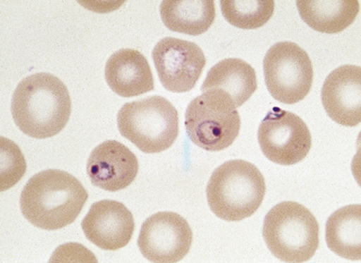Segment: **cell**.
I'll use <instances>...</instances> for the list:
<instances>
[{
	"instance_id": "obj_15",
	"label": "cell",
	"mask_w": 361,
	"mask_h": 263,
	"mask_svg": "<svg viewBox=\"0 0 361 263\" xmlns=\"http://www.w3.org/2000/svg\"><path fill=\"white\" fill-rule=\"evenodd\" d=\"M257 89L256 71L240 59H223L210 68L202 86V92L219 90L240 107Z\"/></svg>"
},
{
	"instance_id": "obj_4",
	"label": "cell",
	"mask_w": 361,
	"mask_h": 263,
	"mask_svg": "<svg viewBox=\"0 0 361 263\" xmlns=\"http://www.w3.org/2000/svg\"><path fill=\"white\" fill-rule=\"evenodd\" d=\"M262 233L272 255L285 262L309 261L319 245V226L315 216L295 202L273 207L264 219Z\"/></svg>"
},
{
	"instance_id": "obj_17",
	"label": "cell",
	"mask_w": 361,
	"mask_h": 263,
	"mask_svg": "<svg viewBox=\"0 0 361 263\" xmlns=\"http://www.w3.org/2000/svg\"><path fill=\"white\" fill-rule=\"evenodd\" d=\"M326 242L329 249L341 258L360 261V204L345 206L329 216L326 224Z\"/></svg>"
},
{
	"instance_id": "obj_10",
	"label": "cell",
	"mask_w": 361,
	"mask_h": 263,
	"mask_svg": "<svg viewBox=\"0 0 361 263\" xmlns=\"http://www.w3.org/2000/svg\"><path fill=\"white\" fill-rule=\"evenodd\" d=\"M152 58L160 82L169 92L175 93L192 90L207 62L196 43L171 37L157 43Z\"/></svg>"
},
{
	"instance_id": "obj_18",
	"label": "cell",
	"mask_w": 361,
	"mask_h": 263,
	"mask_svg": "<svg viewBox=\"0 0 361 263\" xmlns=\"http://www.w3.org/2000/svg\"><path fill=\"white\" fill-rule=\"evenodd\" d=\"M298 11L303 21L319 32L340 33L350 27L360 12L357 0L337 1H298Z\"/></svg>"
},
{
	"instance_id": "obj_6",
	"label": "cell",
	"mask_w": 361,
	"mask_h": 263,
	"mask_svg": "<svg viewBox=\"0 0 361 263\" xmlns=\"http://www.w3.org/2000/svg\"><path fill=\"white\" fill-rule=\"evenodd\" d=\"M241 121L233 100L222 90H208L191 100L185 127L191 142L207 152L228 148L240 134Z\"/></svg>"
},
{
	"instance_id": "obj_7",
	"label": "cell",
	"mask_w": 361,
	"mask_h": 263,
	"mask_svg": "<svg viewBox=\"0 0 361 263\" xmlns=\"http://www.w3.org/2000/svg\"><path fill=\"white\" fill-rule=\"evenodd\" d=\"M265 83L273 98L284 104H295L312 90L313 67L309 55L296 43H276L263 61Z\"/></svg>"
},
{
	"instance_id": "obj_14",
	"label": "cell",
	"mask_w": 361,
	"mask_h": 263,
	"mask_svg": "<svg viewBox=\"0 0 361 263\" xmlns=\"http://www.w3.org/2000/svg\"><path fill=\"white\" fill-rule=\"evenodd\" d=\"M106 83L118 96L131 98L154 90V77L145 56L130 49L113 53L105 67Z\"/></svg>"
},
{
	"instance_id": "obj_19",
	"label": "cell",
	"mask_w": 361,
	"mask_h": 263,
	"mask_svg": "<svg viewBox=\"0 0 361 263\" xmlns=\"http://www.w3.org/2000/svg\"><path fill=\"white\" fill-rule=\"evenodd\" d=\"M221 8L223 17L232 26L241 30H255L264 26L274 13L275 2L240 1V0H222Z\"/></svg>"
},
{
	"instance_id": "obj_20",
	"label": "cell",
	"mask_w": 361,
	"mask_h": 263,
	"mask_svg": "<svg viewBox=\"0 0 361 263\" xmlns=\"http://www.w3.org/2000/svg\"><path fill=\"white\" fill-rule=\"evenodd\" d=\"M1 192L18 183L26 172L27 164L17 144L1 137Z\"/></svg>"
},
{
	"instance_id": "obj_1",
	"label": "cell",
	"mask_w": 361,
	"mask_h": 263,
	"mask_svg": "<svg viewBox=\"0 0 361 263\" xmlns=\"http://www.w3.org/2000/svg\"><path fill=\"white\" fill-rule=\"evenodd\" d=\"M11 114L15 124L28 137L43 140L58 135L71 115L68 87L49 73L25 78L12 96Z\"/></svg>"
},
{
	"instance_id": "obj_5",
	"label": "cell",
	"mask_w": 361,
	"mask_h": 263,
	"mask_svg": "<svg viewBox=\"0 0 361 263\" xmlns=\"http://www.w3.org/2000/svg\"><path fill=\"white\" fill-rule=\"evenodd\" d=\"M119 133L144 153L154 154L173 145L178 135L177 109L160 96L128 102L118 114Z\"/></svg>"
},
{
	"instance_id": "obj_3",
	"label": "cell",
	"mask_w": 361,
	"mask_h": 263,
	"mask_svg": "<svg viewBox=\"0 0 361 263\" xmlns=\"http://www.w3.org/2000/svg\"><path fill=\"white\" fill-rule=\"evenodd\" d=\"M206 192L209 208L216 217L240 221L252 216L262 205L265 178L255 165L233 159L213 171Z\"/></svg>"
},
{
	"instance_id": "obj_16",
	"label": "cell",
	"mask_w": 361,
	"mask_h": 263,
	"mask_svg": "<svg viewBox=\"0 0 361 263\" xmlns=\"http://www.w3.org/2000/svg\"><path fill=\"white\" fill-rule=\"evenodd\" d=\"M160 17L169 30L202 35L214 23L215 3L212 0H165L160 5Z\"/></svg>"
},
{
	"instance_id": "obj_12",
	"label": "cell",
	"mask_w": 361,
	"mask_h": 263,
	"mask_svg": "<svg viewBox=\"0 0 361 263\" xmlns=\"http://www.w3.org/2000/svg\"><path fill=\"white\" fill-rule=\"evenodd\" d=\"M136 155L117 140H106L92 150L87 173L94 186L118 192L133 183L139 172Z\"/></svg>"
},
{
	"instance_id": "obj_2",
	"label": "cell",
	"mask_w": 361,
	"mask_h": 263,
	"mask_svg": "<svg viewBox=\"0 0 361 263\" xmlns=\"http://www.w3.org/2000/svg\"><path fill=\"white\" fill-rule=\"evenodd\" d=\"M89 199L86 189L67 171L47 170L28 180L20 195L22 214L42 230L73 224Z\"/></svg>"
},
{
	"instance_id": "obj_11",
	"label": "cell",
	"mask_w": 361,
	"mask_h": 263,
	"mask_svg": "<svg viewBox=\"0 0 361 263\" xmlns=\"http://www.w3.org/2000/svg\"><path fill=\"white\" fill-rule=\"evenodd\" d=\"M81 227L87 239L99 248L117 250L130 242L135 221L123 203L105 200L91 205Z\"/></svg>"
},
{
	"instance_id": "obj_9",
	"label": "cell",
	"mask_w": 361,
	"mask_h": 263,
	"mask_svg": "<svg viewBox=\"0 0 361 263\" xmlns=\"http://www.w3.org/2000/svg\"><path fill=\"white\" fill-rule=\"evenodd\" d=\"M192 240V231L182 216L162 212L144 221L137 246L150 262L173 263L181 261L190 252Z\"/></svg>"
},
{
	"instance_id": "obj_8",
	"label": "cell",
	"mask_w": 361,
	"mask_h": 263,
	"mask_svg": "<svg viewBox=\"0 0 361 263\" xmlns=\"http://www.w3.org/2000/svg\"><path fill=\"white\" fill-rule=\"evenodd\" d=\"M260 149L269 161L279 165L299 164L312 149V134L299 116L278 107L263 118L257 130Z\"/></svg>"
},
{
	"instance_id": "obj_13",
	"label": "cell",
	"mask_w": 361,
	"mask_h": 263,
	"mask_svg": "<svg viewBox=\"0 0 361 263\" xmlns=\"http://www.w3.org/2000/svg\"><path fill=\"white\" fill-rule=\"evenodd\" d=\"M326 114L336 123L357 126L361 121V68L344 65L326 77L322 90Z\"/></svg>"
}]
</instances>
